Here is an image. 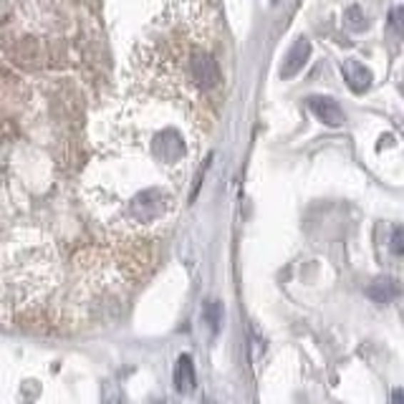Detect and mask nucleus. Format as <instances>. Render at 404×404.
Listing matches in <instances>:
<instances>
[{"label":"nucleus","mask_w":404,"mask_h":404,"mask_svg":"<svg viewBox=\"0 0 404 404\" xmlns=\"http://www.w3.org/2000/svg\"><path fill=\"white\" fill-rule=\"evenodd\" d=\"M202 121L159 99L134 96L99 147L89 202L111 230L144 235L177 213L180 192L200 154Z\"/></svg>","instance_id":"1"},{"label":"nucleus","mask_w":404,"mask_h":404,"mask_svg":"<svg viewBox=\"0 0 404 404\" xmlns=\"http://www.w3.org/2000/svg\"><path fill=\"white\" fill-rule=\"evenodd\" d=\"M223 89L215 0H167L131 56V94L159 99L202 121Z\"/></svg>","instance_id":"2"},{"label":"nucleus","mask_w":404,"mask_h":404,"mask_svg":"<svg viewBox=\"0 0 404 404\" xmlns=\"http://www.w3.org/2000/svg\"><path fill=\"white\" fill-rule=\"evenodd\" d=\"M308 106L313 109V114L328 126H341L344 124V116H341V109L333 104L331 99H323V96H313L308 99Z\"/></svg>","instance_id":"3"},{"label":"nucleus","mask_w":404,"mask_h":404,"mask_svg":"<svg viewBox=\"0 0 404 404\" xmlns=\"http://www.w3.org/2000/svg\"><path fill=\"white\" fill-rule=\"evenodd\" d=\"M344 76L346 81L351 84L354 91H361V89H366V84H369V71H366L361 64H356V61H349V64L344 66Z\"/></svg>","instance_id":"4"},{"label":"nucleus","mask_w":404,"mask_h":404,"mask_svg":"<svg viewBox=\"0 0 404 404\" xmlns=\"http://www.w3.org/2000/svg\"><path fill=\"white\" fill-rule=\"evenodd\" d=\"M195 387V372H192V361L187 356H182L177 364V389L180 392H190Z\"/></svg>","instance_id":"5"},{"label":"nucleus","mask_w":404,"mask_h":404,"mask_svg":"<svg viewBox=\"0 0 404 404\" xmlns=\"http://www.w3.org/2000/svg\"><path fill=\"white\" fill-rule=\"evenodd\" d=\"M306 56H308V44H306V41H301V44H296V49L291 51L288 61H286V66H288V69H286V71H283V76H286V79L293 76V74L301 69V64L306 61Z\"/></svg>","instance_id":"6"},{"label":"nucleus","mask_w":404,"mask_h":404,"mask_svg":"<svg viewBox=\"0 0 404 404\" xmlns=\"http://www.w3.org/2000/svg\"><path fill=\"white\" fill-rule=\"evenodd\" d=\"M394 404H402V392H394Z\"/></svg>","instance_id":"7"}]
</instances>
